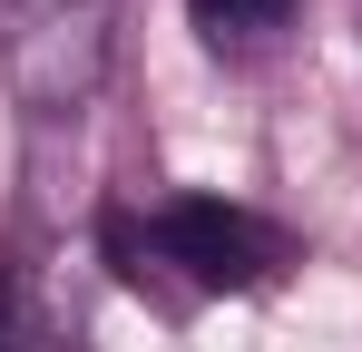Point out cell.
<instances>
[{
  "instance_id": "1",
  "label": "cell",
  "mask_w": 362,
  "mask_h": 352,
  "mask_svg": "<svg viewBox=\"0 0 362 352\" xmlns=\"http://www.w3.org/2000/svg\"><path fill=\"white\" fill-rule=\"evenodd\" d=\"M98 254L118 264L127 284L167 293L177 303H216V293H255L294 264V235L255 206H226V196H167V206H108L98 216Z\"/></svg>"
},
{
  "instance_id": "2",
  "label": "cell",
  "mask_w": 362,
  "mask_h": 352,
  "mask_svg": "<svg viewBox=\"0 0 362 352\" xmlns=\"http://www.w3.org/2000/svg\"><path fill=\"white\" fill-rule=\"evenodd\" d=\"M118 69V0H0V78L30 127H78Z\"/></svg>"
},
{
  "instance_id": "3",
  "label": "cell",
  "mask_w": 362,
  "mask_h": 352,
  "mask_svg": "<svg viewBox=\"0 0 362 352\" xmlns=\"http://www.w3.org/2000/svg\"><path fill=\"white\" fill-rule=\"evenodd\" d=\"M294 10L303 0H186V20H196L206 49H274L294 30Z\"/></svg>"
}]
</instances>
